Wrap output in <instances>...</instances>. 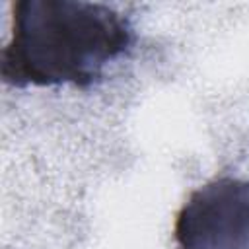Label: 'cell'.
I'll return each mask as SVG.
<instances>
[{
  "label": "cell",
  "mask_w": 249,
  "mask_h": 249,
  "mask_svg": "<svg viewBox=\"0 0 249 249\" xmlns=\"http://www.w3.org/2000/svg\"><path fill=\"white\" fill-rule=\"evenodd\" d=\"M134 41L121 12L74 0H19L2 49V78L14 88H88Z\"/></svg>",
  "instance_id": "1"
},
{
  "label": "cell",
  "mask_w": 249,
  "mask_h": 249,
  "mask_svg": "<svg viewBox=\"0 0 249 249\" xmlns=\"http://www.w3.org/2000/svg\"><path fill=\"white\" fill-rule=\"evenodd\" d=\"M173 237L177 249H249V179L220 177L193 191Z\"/></svg>",
  "instance_id": "2"
}]
</instances>
